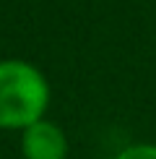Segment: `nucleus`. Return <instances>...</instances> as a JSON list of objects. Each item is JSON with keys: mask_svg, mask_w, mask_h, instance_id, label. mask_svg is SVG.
<instances>
[{"mask_svg": "<svg viewBox=\"0 0 156 159\" xmlns=\"http://www.w3.org/2000/svg\"><path fill=\"white\" fill-rule=\"evenodd\" d=\"M50 99L44 76L21 60L0 63V128H29L39 123Z\"/></svg>", "mask_w": 156, "mask_h": 159, "instance_id": "1", "label": "nucleus"}, {"mask_svg": "<svg viewBox=\"0 0 156 159\" xmlns=\"http://www.w3.org/2000/svg\"><path fill=\"white\" fill-rule=\"evenodd\" d=\"M65 136L57 125L39 120L24 130V157L26 159H65Z\"/></svg>", "mask_w": 156, "mask_h": 159, "instance_id": "2", "label": "nucleus"}, {"mask_svg": "<svg viewBox=\"0 0 156 159\" xmlns=\"http://www.w3.org/2000/svg\"><path fill=\"white\" fill-rule=\"evenodd\" d=\"M117 159H156V146H130L120 151Z\"/></svg>", "mask_w": 156, "mask_h": 159, "instance_id": "3", "label": "nucleus"}]
</instances>
